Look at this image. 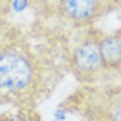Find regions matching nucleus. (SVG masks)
I'll return each instance as SVG.
<instances>
[{"label": "nucleus", "instance_id": "nucleus-2", "mask_svg": "<svg viewBox=\"0 0 121 121\" xmlns=\"http://www.w3.org/2000/svg\"><path fill=\"white\" fill-rule=\"evenodd\" d=\"M62 107L76 112L83 121H121V86H80L62 102Z\"/></svg>", "mask_w": 121, "mask_h": 121}, {"label": "nucleus", "instance_id": "nucleus-6", "mask_svg": "<svg viewBox=\"0 0 121 121\" xmlns=\"http://www.w3.org/2000/svg\"><path fill=\"white\" fill-rule=\"evenodd\" d=\"M0 121H43L40 112L31 107H16L14 111L0 116Z\"/></svg>", "mask_w": 121, "mask_h": 121}, {"label": "nucleus", "instance_id": "nucleus-4", "mask_svg": "<svg viewBox=\"0 0 121 121\" xmlns=\"http://www.w3.org/2000/svg\"><path fill=\"white\" fill-rule=\"evenodd\" d=\"M60 16L76 28H93L99 19H102L111 10L102 0H59Z\"/></svg>", "mask_w": 121, "mask_h": 121}, {"label": "nucleus", "instance_id": "nucleus-5", "mask_svg": "<svg viewBox=\"0 0 121 121\" xmlns=\"http://www.w3.org/2000/svg\"><path fill=\"white\" fill-rule=\"evenodd\" d=\"M100 56L107 73H121V31L100 35Z\"/></svg>", "mask_w": 121, "mask_h": 121}, {"label": "nucleus", "instance_id": "nucleus-7", "mask_svg": "<svg viewBox=\"0 0 121 121\" xmlns=\"http://www.w3.org/2000/svg\"><path fill=\"white\" fill-rule=\"evenodd\" d=\"M4 31H5V30H4ZM4 31H0V35H2V33H4Z\"/></svg>", "mask_w": 121, "mask_h": 121}, {"label": "nucleus", "instance_id": "nucleus-3", "mask_svg": "<svg viewBox=\"0 0 121 121\" xmlns=\"http://www.w3.org/2000/svg\"><path fill=\"white\" fill-rule=\"evenodd\" d=\"M100 35L97 28H88L68 57V69L81 86L99 85L107 74L100 56Z\"/></svg>", "mask_w": 121, "mask_h": 121}, {"label": "nucleus", "instance_id": "nucleus-1", "mask_svg": "<svg viewBox=\"0 0 121 121\" xmlns=\"http://www.w3.org/2000/svg\"><path fill=\"white\" fill-rule=\"evenodd\" d=\"M56 69L40 57L23 33L5 30L0 35V102L36 109L56 88Z\"/></svg>", "mask_w": 121, "mask_h": 121}]
</instances>
